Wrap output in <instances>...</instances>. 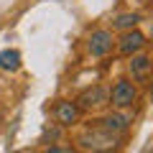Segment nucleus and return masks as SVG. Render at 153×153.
Instances as JSON below:
<instances>
[{
    "mask_svg": "<svg viewBox=\"0 0 153 153\" xmlns=\"http://www.w3.org/2000/svg\"><path fill=\"white\" fill-rule=\"evenodd\" d=\"M138 102V87L130 79H117L110 89V105L117 110H128Z\"/></svg>",
    "mask_w": 153,
    "mask_h": 153,
    "instance_id": "1",
    "label": "nucleus"
},
{
    "mask_svg": "<svg viewBox=\"0 0 153 153\" xmlns=\"http://www.w3.org/2000/svg\"><path fill=\"white\" fill-rule=\"evenodd\" d=\"M100 128H105V130H110V133H125L128 128H130V117H128L125 112H110V115H105L102 120H100Z\"/></svg>",
    "mask_w": 153,
    "mask_h": 153,
    "instance_id": "8",
    "label": "nucleus"
},
{
    "mask_svg": "<svg viewBox=\"0 0 153 153\" xmlns=\"http://www.w3.org/2000/svg\"><path fill=\"white\" fill-rule=\"evenodd\" d=\"M74 102L79 105V110H100L105 105H110V89L102 87V84H94V87L84 89Z\"/></svg>",
    "mask_w": 153,
    "mask_h": 153,
    "instance_id": "3",
    "label": "nucleus"
},
{
    "mask_svg": "<svg viewBox=\"0 0 153 153\" xmlns=\"http://www.w3.org/2000/svg\"><path fill=\"white\" fill-rule=\"evenodd\" d=\"M128 69H130L133 79L140 84H148V74H151V59H148V54H133L130 61H128Z\"/></svg>",
    "mask_w": 153,
    "mask_h": 153,
    "instance_id": "7",
    "label": "nucleus"
},
{
    "mask_svg": "<svg viewBox=\"0 0 153 153\" xmlns=\"http://www.w3.org/2000/svg\"><path fill=\"white\" fill-rule=\"evenodd\" d=\"M79 105L74 102V100H59V102L54 105V120L56 125L61 128H71L76 120H79Z\"/></svg>",
    "mask_w": 153,
    "mask_h": 153,
    "instance_id": "6",
    "label": "nucleus"
},
{
    "mask_svg": "<svg viewBox=\"0 0 153 153\" xmlns=\"http://www.w3.org/2000/svg\"><path fill=\"white\" fill-rule=\"evenodd\" d=\"M143 21L140 13H120V16L112 21V26L117 31H130V28H138V23Z\"/></svg>",
    "mask_w": 153,
    "mask_h": 153,
    "instance_id": "10",
    "label": "nucleus"
},
{
    "mask_svg": "<svg viewBox=\"0 0 153 153\" xmlns=\"http://www.w3.org/2000/svg\"><path fill=\"white\" fill-rule=\"evenodd\" d=\"M115 41H117V38H115L112 31L97 28V31H92V36H89V41H87V51L92 56H97V59H102V56H107L110 51H112Z\"/></svg>",
    "mask_w": 153,
    "mask_h": 153,
    "instance_id": "4",
    "label": "nucleus"
},
{
    "mask_svg": "<svg viewBox=\"0 0 153 153\" xmlns=\"http://www.w3.org/2000/svg\"><path fill=\"white\" fill-rule=\"evenodd\" d=\"M79 143H82L87 151H94V153H102V151H110V148H115V143H117V135L110 130H105V128H94L89 135H82L79 138Z\"/></svg>",
    "mask_w": 153,
    "mask_h": 153,
    "instance_id": "2",
    "label": "nucleus"
},
{
    "mask_svg": "<svg viewBox=\"0 0 153 153\" xmlns=\"http://www.w3.org/2000/svg\"><path fill=\"white\" fill-rule=\"evenodd\" d=\"M44 153H74V148H69V146H49Z\"/></svg>",
    "mask_w": 153,
    "mask_h": 153,
    "instance_id": "12",
    "label": "nucleus"
},
{
    "mask_svg": "<svg viewBox=\"0 0 153 153\" xmlns=\"http://www.w3.org/2000/svg\"><path fill=\"white\" fill-rule=\"evenodd\" d=\"M115 44H117V51H120L123 56H133V54H140L148 46V38L143 36L138 28H130V31H123L120 41H115Z\"/></svg>",
    "mask_w": 153,
    "mask_h": 153,
    "instance_id": "5",
    "label": "nucleus"
},
{
    "mask_svg": "<svg viewBox=\"0 0 153 153\" xmlns=\"http://www.w3.org/2000/svg\"><path fill=\"white\" fill-rule=\"evenodd\" d=\"M0 69L3 71H18L21 69V51L18 49H3L0 51Z\"/></svg>",
    "mask_w": 153,
    "mask_h": 153,
    "instance_id": "9",
    "label": "nucleus"
},
{
    "mask_svg": "<svg viewBox=\"0 0 153 153\" xmlns=\"http://www.w3.org/2000/svg\"><path fill=\"white\" fill-rule=\"evenodd\" d=\"M61 130H64V128H61V125H54V128H51V125H46L44 128V135H41V140H49V138H51V140H59V138H61Z\"/></svg>",
    "mask_w": 153,
    "mask_h": 153,
    "instance_id": "11",
    "label": "nucleus"
}]
</instances>
